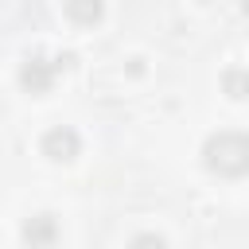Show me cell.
Segmentation results:
<instances>
[{
	"label": "cell",
	"instance_id": "6da1fadb",
	"mask_svg": "<svg viewBox=\"0 0 249 249\" xmlns=\"http://www.w3.org/2000/svg\"><path fill=\"white\" fill-rule=\"evenodd\" d=\"M202 160L210 171L237 179L249 171V136L245 132H214L202 148Z\"/></svg>",
	"mask_w": 249,
	"mask_h": 249
},
{
	"label": "cell",
	"instance_id": "7a4b0ae2",
	"mask_svg": "<svg viewBox=\"0 0 249 249\" xmlns=\"http://www.w3.org/2000/svg\"><path fill=\"white\" fill-rule=\"evenodd\" d=\"M54 237H58V222H54L51 214H35V218L23 222V241H27L31 249H51Z\"/></svg>",
	"mask_w": 249,
	"mask_h": 249
},
{
	"label": "cell",
	"instance_id": "3957f363",
	"mask_svg": "<svg viewBox=\"0 0 249 249\" xmlns=\"http://www.w3.org/2000/svg\"><path fill=\"white\" fill-rule=\"evenodd\" d=\"M78 148H82V140H78L74 128H51V132L43 136V152H47L51 160H74Z\"/></svg>",
	"mask_w": 249,
	"mask_h": 249
},
{
	"label": "cell",
	"instance_id": "277c9868",
	"mask_svg": "<svg viewBox=\"0 0 249 249\" xmlns=\"http://www.w3.org/2000/svg\"><path fill=\"white\" fill-rule=\"evenodd\" d=\"M54 74H58V66H43V58H27V66H23V86H27L31 93H43V89H51Z\"/></svg>",
	"mask_w": 249,
	"mask_h": 249
},
{
	"label": "cell",
	"instance_id": "5b68a950",
	"mask_svg": "<svg viewBox=\"0 0 249 249\" xmlns=\"http://www.w3.org/2000/svg\"><path fill=\"white\" fill-rule=\"evenodd\" d=\"M101 12H105V4H101V0H66V16H70L74 23H82V27L97 23V19H101Z\"/></svg>",
	"mask_w": 249,
	"mask_h": 249
},
{
	"label": "cell",
	"instance_id": "8992f818",
	"mask_svg": "<svg viewBox=\"0 0 249 249\" xmlns=\"http://www.w3.org/2000/svg\"><path fill=\"white\" fill-rule=\"evenodd\" d=\"M226 89H230V97H249V74L230 70L226 74Z\"/></svg>",
	"mask_w": 249,
	"mask_h": 249
},
{
	"label": "cell",
	"instance_id": "52a82bcc",
	"mask_svg": "<svg viewBox=\"0 0 249 249\" xmlns=\"http://www.w3.org/2000/svg\"><path fill=\"white\" fill-rule=\"evenodd\" d=\"M132 249H167V241L156 237V233H140V237L132 241Z\"/></svg>",
	"mask_w": 249,
	"mask_h": 249
}]
</instances>
